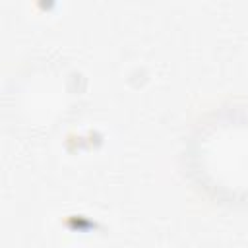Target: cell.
Segmentation results:
<instances>
[{
    "label": "cell",
    "instance_id": "obj_1",
    "mask_svg": "<svg viewBox=\"0 0 248 248\" xmlns=\"http://www.w3.org/2000/svg\"><path fill=\"white\" fill-rule=\"evenodd\" d=\"M192 186L227 207L248 205V103H221L192 124L182 151Z\"/></svg>",
    "mask_w": 248,
    "mask_h": 248
}]
</instances>
